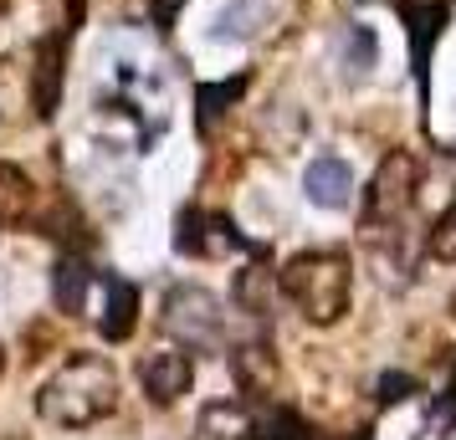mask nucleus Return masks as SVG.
Listing matches in <instances>:
<instances>
[{"mask_svg":"<svg viewBox=\"0 0 456 440\" xmlns=\"http://www.w3.org/2000/svg\"><path fill=\"white\" fill-rule=\"evenodd\" d=\"M113 410H118V374L98 354H72L37 389V415L46 425H62V430H87Z\"/></svg>","mask_w":456,"mask_h":440,"instance_id":"f257e3e1","label":"nucleus"},{"mask_svg":"<svg viewBox=\"0 0 456 440\" xmlns=\"http://www.w3.org/2000/svg\"><path fill=\"white\" fill-rule=\"evenodd\" d=\"M282 292L297 302V313L308 323H338L349 313L354 292V267L344 252H303L282 267Z\"/></svg>","mask_w":456,"mask_h":440,"instance_id":"f03ea898","label":"nucleus"},{"mask_svg":"<svg viewBox=\"0 0 456 440\" xmlns=\"http://www.w3.org/2000/svg\"><path fill=\"white\" fill-rule=\"evenodd\" d=\"M165 328L180 348H216L221 333H226V317H221V302L206 292V287H175L165 292Z\"/></svg>","mask_w":456,"mask_h":440,"instance_id":"7ed1b4c3","label":"nucleus"},{"mask_svg":"<svg viewBox=\"0 0 456 440\" xmlns=\"http://www.w3.org/2000/svg\"><path fill=\"white\" fill-rule=\"evenodd\" d=\"M415 180H420V164H415L411 148H390L379 169H374L370 185V226L374 220H400L415 200Z\"/></svg>","mask_w":456,"mask_h":440,"instance_id":"20e7f679","label":"nucleus"},{"mask_svg":"<svg viewBox=\"0 0 456 440\" xmlns=\"http://www.w3.org/2000/svg\"><path fill=\"white\" fill-rule=\"evenodd\" d=\"M139 379H144V395L154 399V404H175L180 395H190V384H195V364H190L185 348H154V354L144 358Z\"/></svg>","mask_w":456,"mask_h":440,"instance_id":"39448f33","label":"nucleus"},{"mask_svg":"<svg viewBox=\"0 0 456 440\" xmlns=\"http://www.w3.org/2000/svg\"><path fill=\"white\" fill-rule=\"evenodd\" d=\"M195 440H262V420L251 415L247 404L221 399V404H206V410H200Z\"/></svg>","mask_w":456,"mask_h":440,"instance_id":"423d86ee","label":"nucleus"},{"mask_svg":"<svg viewBox=\"0 0 456 440\" xmlns=\"http://www.w3.org/2000/svg\"><path fill=\"white\" fill-rule=\"evenodd\" d=\"M303 189H308L313 205L323 210H344L354 200V174L344 159H333V154H323V159H313L308 174H303Z\"/></svg>","mask_w":456,"mask_h":440,"instance_id":"0eeeda50","label":"nucleus"},{"mask_svg":"<svg viewBox=\"0 0 456 440\" xmlns=\"http://www.w3.org/2000/svg\"><path fill=\"white\" fill-rule=\"evenodd\" d=\"M108 308H103V323H98V333L108 343H124L134 328H139V287L124 282V276H108Z\"/></svg>","mask_w":456,"mask_h":440,"instance_id":"6e6552de","label":"nucleus"},{"mask_svg":"<svg viewBox=\"0 0 456 440\" xmlns=\"http://www.w3.org/2000/svg\"><path fill=\"white\" fill-rule=\"evenodd\" d=\"M87 287H93V267H87L83 256H62L57 272H52V302H57V313H67V317L83 313Z\"/></svg>","mask_w":456,"mask_h":440,"instance_id":"1a4fd4ad","label":"nucleus"},{"mask_svg":"<svg viewBox=\"0 0 456 440\" xmlns=\"http://www.w3.org/2000/svg\"><path fill=\"white\" fill-rule=\"evenodd\" d=\"M231 369H236V379H241V389L256 395V399H267L272 389H277V358H272L267 343H247V348H236Z\"/></svg>","mask_w":456,"mask_h":440,"instance_id":"9d476101","label":"nucleus"},{"mask_svg":"<svg viewBox=\"0 0 456 440\" xmlns=\"http://www.w3.org/2000/svg\"><path fill=\"white\" fill-rule=\"evenodd\" d=\"M62 52H67V36L42 46V72H37V113L42 118H52L57 113V98H62Z\"/></svg>","mask_w":456,"mask_h":440,"instance_id":"9b49d317","label":"nucleus"},{"mask_svg":"<svg viewBox=\"0 0 456 440\" xmlns=\"http://www.w3.org/2000/svg\"><path fill=\"white\" fill-rule=\"evenodd\" d=\"M31 205V180L16 164H0V220H16Z\"/></svg>","mask_w":456,"mask_h":440,"instance_id":"f8f14e48","label":"nucleus"},{"mask_svg":"<svg viewBox=\"0 0 456 440\" xmlns=\"http://www.w3.org/2000/svg\"><path fill=\"white\" fill-rule=\"evenodd\" d=\"M241 92H247V77H231V83L200 87V92H195V103H200V124H210V118H221V113H226V103H236Z\"/></svg>","mask_w":456,"mask_h":440,"instance_id":"ddd939ff","label":"nucleus"},{"mask_svg":"<svg viewBox=\"0 0 456 440\" xmlns=\"http://www.w3.org/2000/svg\"><path fill=\"white\" fill-rule=\"evenodd\" d=\"M267 287H272L267 267H251V272L236 276V297H241L247 308H256V313H267Z\"/></svg>","mask_w":456,"mask_h":440,"instance_id":"4468645a","label":"nucleus"},{"mask_svg":"<svg viewBox=\"0 0 456 440\" xmlns=\"http://www.w3.org/2000/svg\"><path fill=\"white\" fill-rule=\"evenodd\" d=\"M411 395H415V379L411 374H395V369H390V374L379 379V404H400V399H411Z\"/></svg>","mask_w":456,"mask_h":440,"instance_id":"2eb2a0df","label":"nucleus"},{"mask_svg":"<svg viewBox=\"0 0 456 440\" xmlns=\"http://www.w3.org/2000/svg\"><path fill=\"white\" fill-rule=\"evenodd\" d=\"M452 415H456V384H446V395L436 399V410H431V436H446Z\"/></svg>","mask_w":456,"mask_h":440,"instance_id":"dca6fc26","label":"nucleus"},{"mask_svg":"<svg viewBox=\"0 0 456 440\" xmlns=\"http://www.w3.org/2000/svg\"><path fill=\"white\" fill-rule=\"evenodd\" d=\"M180 5H185V0H154V21L169 26L175 16H180Z\"/></svg>","mask_w":456,"mask_h":440,"instance_id":"f3484780","label":"nucleus"}]
</instances>
